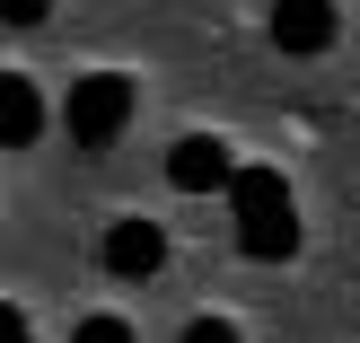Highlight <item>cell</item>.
<instances>
[{"label":"cell","mask_w":360,"mask_h":343,"mask_svg":"<svg viewBox=\"0 0 360 343\" xmlns=\"http://www.w3.org/2000/svg\"><path fill=\"white\" fill-rule=\"evenodd\" d=\"M273 44L281 53H326L334 44V0H273Z\"/></svg>","instance_id":"5b68a950"},{"label":"cell","mask_w":360,"mask_h":343,"mask_svg":"<svg viewBox=\"0 0 360 343\" xmlns=\"http://www.w3.org/2000/svg\"><path fill=\"white\" fill-rule=\"evenodd\" d=\"M229 211H238V247L255 264H281L299 256V211H290V185H281V168H229Z\"/></svg>","instance_id":"6da1fadb"},{"label":"cell","mask_w":360,"mask_h":343,"mask_svg":"<svg viewBox=\"0 0 360 343\" xmlns=\"http://www.w3.org/2000/svg\"><path fill=\"white\" fill-rule=\"evenodd\" d=\"M141 115V88L123 80V70H88V80H70L62 97V123L79 150H105V141H123V123Z\"/></svg>","instance_id":"7a4b0ae2"},{"label":"cell","mask_w":360,"mask_h":343,"mask_svg":"<svg viewBox=\"0 0 360 343\" xmlns=\"http://www.w3.org/2000/svg\"><path fill=\"white\" fill-rule=\"evenodd\" d=\"M229 168H238V158H229V141H211V132H185V141L167 150V185H176V194H220Z\"/></svg>","instance_id":"277c9868"},{"label":"cell","mask_w":360,"mask_h":343,"mask_svg":"<svg viewBox=\"0 0 360 343\" xmlns=\"http://www.w3.org/2000/svg\"><path fill=\"white\" fill-rule=\"evenodd\" d=\"M158 264H167V229L158 220H115L105 229V273L115 282H150Z\"/></svg>","instance_id":"3957f363"},{"label":"cell","mask_w":360,"mask_h":343,"mask_svg":"<svg viewBox=\"0 0 360 343\" xmlns=\"http://www.w3.org/2000/svg\"><path fill=\"white\" fill-rule=\"evenodd\" d=\"M0 335H27V317H18V308H0Z\"/></svg>","instance_id":"ba28073f"},{"label":"cell","mask_w":360,"mask_h":343,"mask_svg":"<svg viewBox=\"0 0 360 343\" xmlns=\"http://www.w3.org/2000/svg\"><path fill=\"white\" fill-rule=\"evenodd\" d=\"M44 132V97H35L18 70H0V150H27Z\"/></svg>","instance_id":"8992f818"},{"label":"cell","mask_w":360,"mask_h":343,"mask_svg":"<svg viewBox=\"0 0 360 343\" xmlns=\"http://www.w3.org/2000/svg\"><path fill=\"white\" fill-rule=\"evenodd\" d=\"M44 9H53V0H0V18H9V27H44Z\"/></svg>","instance_id":"52a82bcc"}]
</instances>
